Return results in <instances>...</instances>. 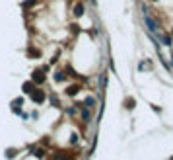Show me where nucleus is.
<instances>
[{
    "mask_svg": "<svg viewBox=\"0 0 173 160\" xmlns=\"http://www.w3.org/2000/svg\"><path fill=\"white\" fill-rule=\"evenodd\" d=\"M127 107H134V100H132V98L127 100Z\"/></svg>",
    "mask_w": 173,
    "mask_h": 160,
    "instance_id": "39448f33",
    "label": "nucleus"
},
{
    "mask_svg": "<svg viewBox=\"0 0 173 160\" xmlns=\"http://www.w3.org/2000/svg\"><path fill=\"white\" fill-rule=\"evenodd\" d=\"M82 12H84V8H82V6H76V16H82Z\"/></svg>",
    "mask_w": 173,
    "mask_h": 160,
    "instance_id": "20e7f679",
    "label": "nucleus"
},
{
    "mask_svg": "<svg viewBox=\"0 0 173 160\" xmlns=\"http://www.w3.org/2000/svg\"><path fill=\"white\" fill-rule=\"evenodd\" d=\"M56 160H70V158L64 156V154H56Z\"/></svg>",
    "mask_w": 173,
    "mask_h": 160,
    "instance_id": "423d86ee",
    "label": "nucleus"
},
{
    "mask_svg": "<svg viewBox=\"0 0 173 160\" xmlns=\"http://www.w3.org/2000/svg\"><path fill=\"white\" fill-rule=\"evenodd\" d=\"M76 92H78V86H70V88L66 90V94H68V96H74Z\"/></svg>",
    "mask_w": 173,
    "mask_h": 160,
    "instance_id": "7ed1b4c3",
    "label": "nucleus"
},
{
    "mask_svg": "<svg viewBox=\"0 0 173 160\" xmlns=\"http://www.w3.org/2000/svg\"><path fill=\"white\" fill-rule=\"evenodd\" d=\"M31 98H33V102H37V104H41V102H43V100H45V94H43V92H41V90H35V92H33V94H31Z\"/></svg>",
    "mask_w": 173,
    "mask_h": 160,
    "instance_id": "f257e3e1",
    "label": "nucleus"
},
{
    "mask_svg": "<svg viewBox=\"0 0 173 160\" xmlns=\"http://www.w3.org/2000/svg\"><path fill=\"white\" fill-rule=\"evenodd\" d=\"M33 82H45V76H43V72L41 70H37V72H33Z\"/></svg>",
    "mask_w": 173,
    "mask_h": 160,
    "instance_id": "f03ea898",
    "label": "nucleus"
}]
</instances>
